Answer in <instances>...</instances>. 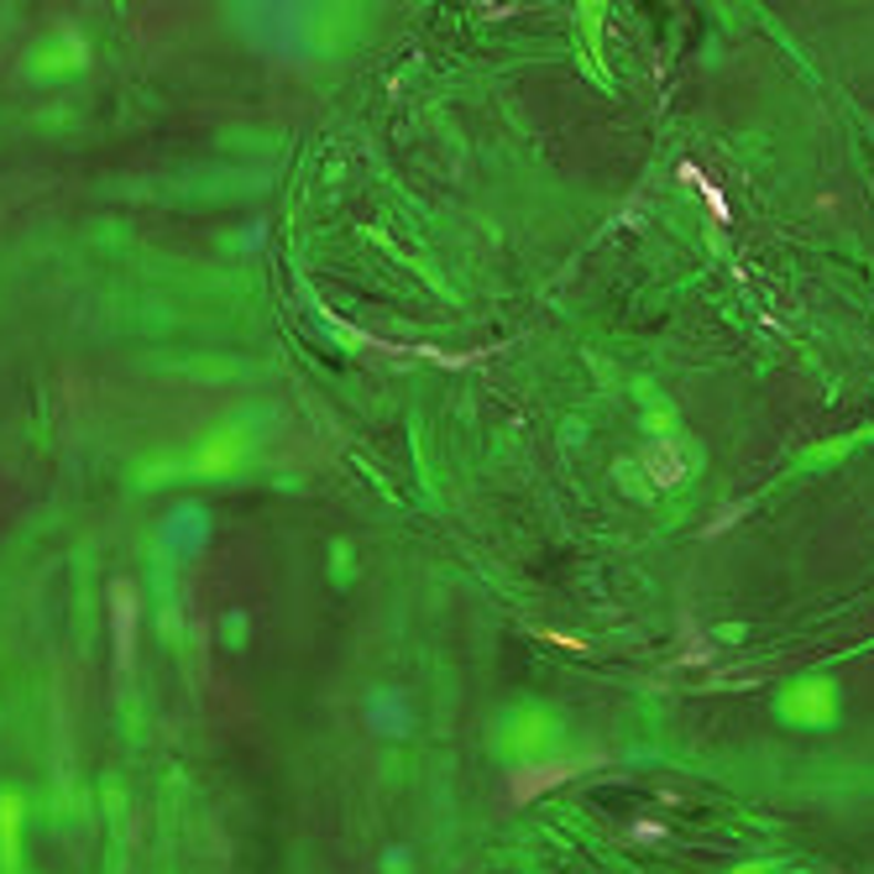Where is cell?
Returning a JSON list of instances; mask_svg holds the SVG:
<instances>
[{
	"mask_svg": "<svg viewBox=\"0 0 874 874\" xmlns=\"http://www.w3.org/2000/svg\"><path fill=\"white\" fill-rule=\"evenodd\" d=\"M780 713L791 717V723H833L838 713V696L828 692V686H791L786 692V702H780Z\"/></svg>",
	"mask_w": 874,
	"mask_h": 874,
	"instance_id": "1",
	"label": "cell"
}]
</instances>
